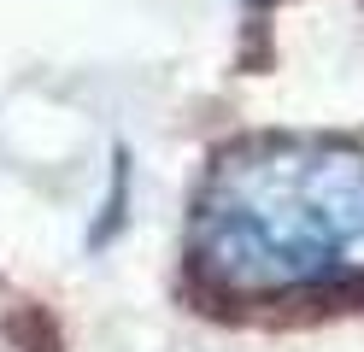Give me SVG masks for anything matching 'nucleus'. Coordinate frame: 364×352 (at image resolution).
<instances>
[{"instance_id":"1","label":"nucleus","mask_w":364,"mask_h":352,"mask_svg":"<svg viewBox=\"0 0 364 352\" xmlns=\"http://www.w3.org/2000/svg\"><path fill=\"white\" fill-rule=\"evenodd\" d=\"M200 258L241 294L364 270V159L323 147L230 153L200 206Z\"/></svg>"}]
</instances>
